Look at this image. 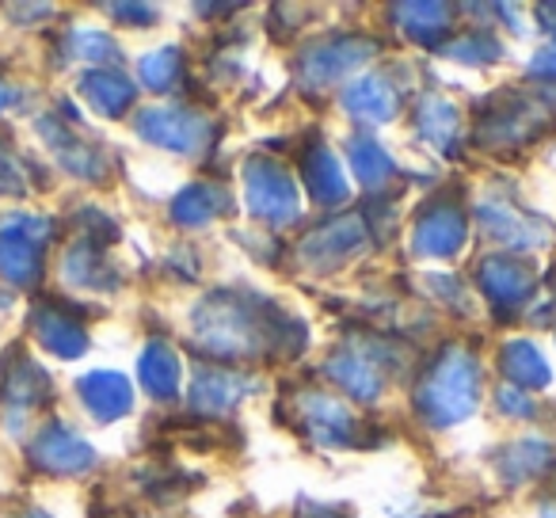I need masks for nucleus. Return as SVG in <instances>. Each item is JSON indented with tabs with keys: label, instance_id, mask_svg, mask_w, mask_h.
I'll return each mask as SVG.
<instances>
[{
	"label": "nucleus",
	"instance_id": "nucleus-1",
	"mask_svg": "<svg viewBox=\"0 0 556 518\" xmlns=\"http://www.w3.org/2000/svg\"><path fill=\"white\" fill-rule=\"evenodd\" d=\"M287 317L263 298L214 294L194 313V336L214 358H244L275 340H287Z\"/></svg>",
	"mask_w": 556,
	"mask_h": 518
},
{
	"label": "nucleus",
	"instance_id": "nucleus-2",
	"mask_svg": "<svg viewBox=\"0 0 556 518\" xmlns=\"http://www.w3.org/2000/svg\"><path fill=\"white\" fill-rule=\"evenodd\" d=\"M480 396V366L465 351H450L434 363V370L424 378L416 393V408L427 424L454 427L477 412Z\"/></svg>",
	"mask_w": 556,
	"mask_h": 518
},
{
	"label": "nucleus",
	"instance_id": "nucleus-3",
	"mask_svg": "<svg viewBox=\"0 0 556 518\" xmlns=\"http://www.w3.org/2000/svg\"><path fill=\"white\" fill-rule=\"evenodd\" d=\"M248 187V210L267 225H290L298 222V187L287 176V168L267 156H255L244 168Z\"/></svg>",
	"mask_w": 556,
	"mask_h": 518
},
{
	"label": "nucleus",
	"instance_id": "nucleus-4",
	"mask_svg": "<svg viewBox=\"0 0 556 518\" xmlns=\"http://www.w3.org/2000/svg\"><path fill=\"white\" fill-rule=\"evenodd\" d=\"M138 130L146 134L153 146L176 149V153H194V149H202L210 138H214V126H210L202 115L184 111V108L146 111V115L138 118Z\"/></svg>",
	"mask_w": 556,
	"mask_h": 518
},
{
	"label": "nucleus",
	"instance_id": "nucleus-5",
	"mask_svg": "<svg viewBox=\"0 0 556 518\" xmlns=\"http://www.w3.org/2000/svg\"><path fill=\"white\" fill-rule=\"evenodd\" d=\"M366 58H370V42L328 39L302 54V80L305 85H332V80L348 77L351 70H358Z\"/></svg>",
	"mask_w": 556,
	"mask_h": 518
},
{
	"label": "nucleus",
	"instance_id": "nucleus-6",
	"mask_svg": "<svg viewBox=\"0 0 556 518\" xmlns=\"http://www.w3.org/2000/svg\"><path fill=\"white\" fill-rule=\"evenodd\" d=\"M465 232H469V225H465L462 210L457 206H434L416 222L412 248H416V255H427V260H450V255L462 252Z\"/></svg>",
	"mask_w": 556,
	"mask_h": 518
},
{
	"label": "nucleus",
	"instance_id": "nucleus-7",
	"mask_svg": "<svg viewBox=\"0 0 556 518\" xmlns=\"http://www.w3.org/2000/svg\"><path fill=\"white\" fill-rule=\"evenodd\" d=\"M248 393H252V386L244 374H232L225 366H202L191 381V408H199L202 416H225Z\"/></svg>",
	"mask_w": 556,
	"mask_h": 518
},
{
	"label": "nucleus",
	"instance_id": "nucleus-8",
	"mask_svg": "<svg viewBox=\"0 0 556 518\" xmlns=\"http://www.w3.org/2000/svg\"><path fill=\"white\" fill-rule=\"evenodd\" d=\"M480 290L492 298L500 309H518L533 294V267L526 260L492 255L480 264Z\"/></svg>",
	"mask_w": 556,
	"mask_h": 518
},
{
	"label": "nucleus",
	"instance_id": "nucleus-9",
	"mask_svg": "<svg viewBox=\"0 0 556 518\" xmlns=\"http://www.w3.org/2000/svg\"><path fill=\"white\" fill-rule=\"evenodd\" d=\"M302 419H305V427H309L313 439H317L320 446H332V450L351 446L358 434V419L351 416L343 404L328 401V396H320V393L302 396Z\"/></svg>",
	"mask_w": 556,
	"mask_h": 518
},
{
	"label": "nucleus",
	"instance_id": "nucleus-10",
	"mask_svg": "<svg viewBox=\"0 0 556 518\" xmlns=\"http://www.w3.org/2000/svg\"><path fill=\"white\" fill-rule=\"evenodd\" d=\"M366 248V229L358 222H332V225H325V229H317L309 240L302 244V260L305 264H313V267H340L348 255H355V252H363Z\"/></svg>",
	"mask_w": 556,
	"mask_h": 518
},
{
	"label": "nucleus",
	"instance_id": "nucleus-11",
	"mask_svg": "<svg viewBox=\"0 0 556 518\" xmlns=\"http://www.w3.org/2000/svg\"><path fill=\"white\" fill-rule=\"evenodd\" d=\"M305 184H309V194L320 202V206H340V202L351 199V184H348V172L343 164L332 156V149L325 146H313L305 153Z\"/></svg>",
	"mask_w": 556,
	"mask_h": 518
},
{
	"label": "nucleus",
	"instance_id": "nucleus-12",
	"mask_svg": "<svg viewBox=\"0 0 556 518\" xmlns=\"http://www.w3.org/2000/svg\"><path fill=\"white\" fill-rule=\"evenodd\" d=\"M343 108L358 123H389L396 115V92L386 77H358L343 92Z\"/></svg>",
	"mask_w": 556,
	"mask_h": 518
},
{
	"label": "nucleus",
	"instance_id": "nucleus-13",
	"mask_svg": "<svg viewBox=\"0 0 556 518\" xmlns=\"http://www.w3.org/2000/svg\"><path fill=\"white\" fill-rule=\"evenodd\" d=\"M500 370H503V378H507L515 389H522V393H530V389H545L548 381H553V370H548V363L541 358V351L526 340L503 343Z\"/></svg>",
	"mask_w": 556,
	"mask_h": 518
},
{
	"label": "nucleus",
	"instance_id": "nucleus-14",
	"mask_svg": "<svg viewBox=\"0 0 556 518\" xmlns=\"http://www.w3.org/2000/svg\"><path fill=\"white\" fill-rule=\"evenodd\" d=\"M80 396L85 404L96 412V419H118L130 412L134 404V389L123 374H92V378L80 381Z\"/></svg>",
	"mask_w": 556,
	"mask_h": 518
},
{
	"label": "nucleus",
	"instance_id": "nucleus-15",
	"mask_svg": "<svg viewBox=\"0 0 556 518\" xmlns=\"http://www.w3.org/2000/svg\"><path fill=\"white\" fill-rule=\"evenodd\" d=\"M225 191L222 187H214V184H194V187H187L184 194H179L176 202H172V217H176L179 225H206V222H214L217 214L225 210Z\"/></svg>",
	"mask_w": 556,
	"mask_h": 518
},
{
	"label": "nucleus",
	"instance_id": "nucleus-16",
	"mask_svg": "<svg viewBox=\"0 0 556 518\" xmlns=\"http://www.w3.org/2000/svg\"><path fill=\"white\" fill-rule=\"evenodd\" d=\"M348 164L366 187H381L393 179L396 164L374 138H348Z\"/></svg>",
	"mask_w": 556,
	"mask_h": 518
},
{
	"label": "nucleus",
	"instance_id": "nucleus-17",
	"mask_svg": "<svg viewBox=\"0 0 556 518\" xmlns=\"http://www.w3.org/2000/svg\"><path fill=\"white\" fill-rule=\"evenodd\" d=\"M138 374H141V386H146L153 396H172L179 386L176 351L164 348V343H149L146 355H141V363H138Z\"/></svg>",
	"mask_w": 556,
	"mask_h": 518
},
{
	"label": "nucleus",
	"instance_id": "nucleus-18",
	"mask_svg": "<svg viewBox=\"0 0 556 518\" xmlns=\"http://www.w3.org/2000/svg\"><path fill=\"white\" fill-rule=\"evenodd\" d=\"M328 374H332L351 396H358V401H374V396L381 393V374L374 370L363 355H336L332 363H328Z\"/></svg>",
	"mask_w": 556,
	"mask_h": 518
},
{
	"label": "nucleus",
	"instance_id": "nucleus-19",
	"mask_svg": "<svg viewBox=\"0 0 556 518\" xmlns=\"http://www.w3.org/2000/svg\"><path fill=\"white\" fill-rule=\"evenodd\" d=\"M416 130L419 138H427L431 146H442L457 134V108L439 96H427L424 103L416 108Z\"/></svg>",
	"mask_w": 556,
	"mask_h": 518
},
{
	"label": "nucleus",
	"instance_id": "nucleus-20",
	"mask_svg": "<svg viewBox=\"0 0 556 518\" xmlns=\"http://www.w3.org/2000/svg\"><path fill=\"white\" fill-rule=\"evenodd\" d=\"M85 92L103 115H123V108L134 100V85L126 77H115V73H92L85 80Z\"/></svg>",
	"mask_w": 556,
	"mask_h": 518
},
{
	"label": "nucleus",
	"instance_id": "nucleus-21",
	"mask_svg": "<svg viewBox=\"0 0 556 518\" xmlns=\"http://www.w3.org/2000/svg\"><path fill=\"white\" fill-rule=\"evenodd\" d=\"M176 77H179V50L176 47H164V50H156V54L141 58V80H146L149 88H156V92L176 85Z\"/></svg>",
	"mask_w": 556,
	"mask_h": 518
},
{
	"label": "nucleus",
	"instance_id": "nucleus-22",
	"mask_svg": "<svg viewBox=\"0 0 556 518\" xmlns=\"http://www.w3.org/2000/svg\"><path fill=\"white\" fill-rule=\"evenodd\" d=\"M495 404H500L507 416H515V419H526V416H533V401H530V393H522V389H515V386H503L500 393H495Z\"/></svg>",
	"mask_w": 556,
	"mask_h": 518
},
{
	"label": "nucleus",
	"instance_id": "nucleus-23",
	"mask_svg": "<svg viewBox=\"0 0 556 518\" xmlns=\"http://www.w3.org/2000/svg\"><path fill=\"white\" fill-rule=\"evenodd\" d=\"M302 518H348V515H343V510H336V507H325V503H317V510H309V515L302 510Z\"/></svg>",
	"mask_w": 556,
	"mask_h": 518
}]
</instances>
